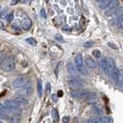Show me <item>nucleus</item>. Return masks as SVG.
<instances>
[{
    "mask_svg": "<svg viewBox=\"0 0 123 123\" xmlns=\"http://www.w3.org/2000/svg\"><path fill=\"white\" fill-rule=\"evenodd\" d=\"M95 1H96V2H100V3H101V2H102L103 1H105V0H95Z\"/></svg>",
    "mask_w": 123,
    "mask_h": 123,
    "instance_id": "nucleus-41",
    "label": "nucleus"
},
{
    "mask_svg": "<svg viewBox=\"0 0 123 123\" xmlns=\"http://www.w3.org/2000/svg\"><path fill=\"white\" fill-rule=\"evenodd\" d=\"M4 105L10 109H16L21 105V103L16 99H6L4 101Z\"/></svg>",
    "mask_w": 123,
    "mask_h": 123,
    "instance_id": "nucleus-4",
    "label": "nucleus"
},
{
    "mask_svg": "<svg viewBox=\"0 0 123 123\" xmlns=\"http://www.w3.org/2000/svg\"><path fill=\"white\" fill-rule=\"evenodd\" d=\"M102 66L105 74H109V67H108V60L106 58H103L102 59Z\"/></svg>",
    "mask_w": 123,
    "mask_h": 123,
    "instance_id": "nucleus-14",
    "label": "nucleus"
},
{
    "mask_svg": "<svg viewBox=\"0 0 123 123\" xmlns=\"http://www.w3.org/2000/svg\"><path fill=\"white\" fill-rule=\"evenodd\" d=\"M9 108H7L5 105H2V104H0V111H3V112H6V111H9Z\"/></svg>",
    "mask_w": 123,
    "mask_h": 123,
    "instance_id": "nucleus-27",
    "label": "nucleus"
},
{
    "mask_svg": "<svg viewBox=\"0 0 123 123\" xmlns=\"http://www.w3.org/2000/svg\"><path fill=\"white\" fill-rule=\"evenodd\" d=\"M87 123H102V122L97 120V119L94 118V119H90V120H88L87 122Z\"/></svg>",
    "mask_w": 123,
    "mask_h": 123,
    "instance_id": "nucleus-34",
    "label": "nucleus"
},
{
    "mask_svg": "<svg viewBox=\"0 0 123 123\" xmlns=\"http://www.w3.org/2000/svg\"><path fill=\"white\" fill-rule=\"evenodd\" d=\"M95 113L98 114V115H100V114L103 113L102 109H101V108H99V107H95Z\"/></svg>",
    "mask_w": 123,
    "mask_h": 123,
    "instance_id": "nucleus-28",
    "label": "nucleus"
},
{
    "mask_svg": "<svg viewBox=\"0 0 123 123\" xmlns=\"http://www.w3.org/2000/svg\"><path fill=\"white\" fill-rule=\"evenodd\" d=\"M92 55H94V57L98 59V58L101 57L102 53H101V51H100V50H98V49H95V50H93V51H92Z\"/></svg>",
    "mask_w": 123,
    "mask_h": 123,
    "instance_id": "nucleus-22",
    "label": "nucleus"
},
{
    "mask_svg": "<svg viewBox=\"0 0 123 123\" xmlns=\"http://www.w3.org/2000/svg\"><path fill=\"white\" fill-rule=\"evenodd\" d=\"M123 14V7H118L116 9H109L105 12V15L108 16H120Z\"/></svg>",
    "mask_w": 123,
    "mask_h": 123,
    "instance_id": "nucleus-5",
    "label": "nucleus"
},
{
    "mask_svg": "<svg viewBox=\"0 0 123 123\" xmlns=\"http://www.w3.org/2000/svg\"><path fill=\"white\" fill-rule=\"evenodd\" d=\"M49 1V0H45V2H48Z\"/></svg>",
    "mask_w": 123,
    "mask_h": 123,
    "instance_id": "nucleus-43",
    "label": "nucleus"
},
{
    "mask_svg": "<svg viewBox=\"0 0 123 123\" xmlns=\"http://www.w3.org/2000/svg\"><path fill=\"white\" fill-rule=\"evenodd\" d=\"M40 14H41V16L43 17V18H46V14H45V11L44 9H41L40 11Z\"/></svg>",
    "mask_w": 123,
    "mask_h": 123,
    "instance_id": "nucleus-35",
    "label": "nucleus"
},
{
    "mask_svg": "<svg viewBox=\"0 0 123 123\" xmlns=\"http://www.w3.org/2000/svg\"><path fill=\"white\" fill-rule=\"evenodd\" d=\"M118 5H119L118 0H111V2L109 3V6H108V8H109V9H115V7H117Z\"/></svg>",
    "mask_w": 123,
    "mask_h": 123,
    "instance_id": "nucleus-16",
    "label": "nucleus"
},
{
    "mask_svg": "<svg viewBox=\"0 0 123 123\" xmlns=\"http://www.w3.org/2000/svg\"><path fill=\"white\" fill-rule=\"evenodd\" d=\"M118 81L121 83L123 82V70L119 71V76H118Z\"/></svg>",
    "mask_w": 123,
    "mask_h": 123,
    "instance_id": "nucleus-29",
    "label": "nucleus"
},
{
    "mask_svg": "<svg viewBox=\"0 0 123 123\" xmlns=\"http://www.w3.org/2000/svg\"><path fill=\"white\" fill-rule=\"evenodd\" d=\"M107 60H108V67H109V73H111V72H112L113 69L115 68V62L110 57L108 58Z\"/></svg>",
    "mask_w": 123,
    "mask_h": 123,
    "instance_id": "nucleus-11",
    "label": "nucleus"
},
{
    "mask_svg": "<svg viewBox=\"0 0 123 123\" xmlns=\"http://www.w3.org/2000/svg\"><path fill=\"white\" fill-rule=\"evenodd\" d=\"M110 2H111V0H105V1H103L102 2L100 3L99 8H100L101 9H106V8H108V6H109Z\"/></svg>",
    "mask_w": 123,
    "mask_h": 123,
    "instance_id": "nucleus-18",
    "label": "nucleus"
},
{
    "mask_svg": "<svg viewBox=\"0 0 123 123\" xmlns=\"http://www.w3.org/2000/svg\"><path fill=\"white\" fill-rule=\"evenodd\" d=\"M111 76H112V79L114 80V82L115 83H117L118 81V76H119V70H118V68L115 67L113 69L112 72H111Z\"/></svg>",
    "mask_w": 123,
    "mask_h": 123,
    "instance_id": "nucleus-12",
    "label": "nucleus"
},
{
    "mask_svg": "<svg viewBox=\"0 0 123 123\" xmlns=\"http://www.w3.org/2000/svg\"><path fill=\"white\" fill-rule=\"evenodd\" d=\"M6 11L5 10V11H2V12H0V17L1 18H5L6 16Z\"/></svg>",
    "mask_w": 123,
    "mask_h": 123,
    "instance_id": "nucleus-36",
    "label": "nucleus"
},
{
    "mask_svg": "<svg viewBox=\"0 0 123 123\" xmlns=\"http://www.w3.org/2000/svg\"><path fill=\"white\" fill-rule=\"evenodd\" d=\"M52 99L53 100V102H57V101H58L57 96L55 94H52Z\"/></svg>",
    "mask_w": 123,
    "mask_h": 123,
    "instance_id": "nucleus-38",
    "label": "nucleus"
},
{
    "mask_svg": "<svg viewBox=\"0 0 123 123\" xmlns=\"http://www.w3.org/2000/svg\"><path fill=\"white\" fill-rule=\"evenodd\" d=\"M0 123H3V122H1V121H0Z\"/></svg>",
    "mask_w": 123,
    "mask_h": 123,
    "instance_id": "nucleus-44",
    "label": "nucleus"
},
{
    "mask_svg": "<svg viewBox=\"0 0 123 123\" xmlns=\"http://www.w3.org/2000/svg\"><path fill=\"white\" fill-rule=\"evenodd\" d=\"M20 120H21V115L18 114L12 115L9 119V123H19Z\"/></svg>",
    "mask_w": 123,
    "mask_h": 123,
    "instance_id": "nucleus-13",
    "label": "nucleus"
},
{
    "mask_svg": "<svg viewBox=\"0 0 123 123\" xmlns=\"http://www.w3.org/2000/svg\"><path fill=\"white\" fill-rule=\"evenodd\" d=\"M15 99H16L17 101H18L21 104H22V105H27V104H28V100H26L24 97H22V96L16 98Z\"/></svg>",
    "mask_w": 123,
    "mask_h": 123,
    "instance_id": "nucleus-21",
    "label": "nucleus"
},
{
    "mask_svg": "<svg viewBox=\"0 0 123 123\" xmlns=\"http://www.w3.org/2000/svg\"><path fill=\"white\" fill-rule=\"evenodd\" d=\"M51 91V84L47 83L46 84V94H49Z\"/></svg>",
    "mask_w": 123,
    "mask_h": 123,
    "instance_id": "nucleus-31",
    "label": "nucleus"
},
{
    "mask_svg": "<svg viewBox=\"0 0 123 123\" xmlns=\"http://www.w3.org/2000/svg\"><path fill=\"white\" fill-rule=\"evenodd\" d=\"M88 93V91L86 89H77V90H73L71 92V95L76 98H86Z\"/></svg>",
    "mask_w": 123,
    "mask_h": 123,
    "instance_id": "nucleus-3",
    "label": "nucleus"
},
{
    "mask_svg": "<svg viewBox=\"0 0 123 123\" xmlns=\"http://www.w3.org/2000/svg\"><path fill=\"white\" fill-rule=\"evenodd\" d=\"M14 19V14L13 13H10L8 15V18H7V20L9 22H11Z\"/></svg>",
    "mask_w": 123,
    "mask_h": 123,
    "instance_id": "nucleus-30",
    "label": "nucleus"
},
{
    "mask_svg": "<svg viewBox=\"0 0 123 123\" xmlns=\"http://www.w3.org/2000/svg\"><path fill=\"white\" fill-rule=\"evenodd\" d=\"M108 45H109L110 48L113 49H115V50H117V49H118V47H117V46L115 45V44L111 43V42H108Z\"/></svg>",
    "mask_w": 123,
    "mask_h": 123,
    "instance_id": "nucleus-32",
    "label": "nucleus"
},
{
    "mask_svg": "<svg viewBox=\"0 0 123 123\" xmlns=\"http://www.w3.org/2000/svg\"><path fill=\"white\" fill-rule=\"evenodd\" d=\"M15 58L13 56L6 57L2 62V68L6 72L12 71L15 68Z\"/></svg>",
    "mask_w": 123,
    "mask_h": 123,
    "instance_id": "nucleus-1",
    "label": "nucleus"
},
{
    "mask_svg": "<svg viewBox=\"0 0 123 123\" xmlns=\"http://www.w3.org/2000/svg\"><path fill=\"white\" fill-rule=\"evenodd\" d=\"M67 70H68V72L70 73L71 75H77V72H76V70H75V66H74V65H73L72 62H68L67 63Z\"/></svg>",
    "mask_w": 123,
    "mask_h": 123,
    "instance_id": "nucleus-10",
    "label": "nucleus"
},
{
    "mask_svg": "<svg viewBox=\"0 0 123 123\" xmlns=\"http://www.w3.org/2000/svg\"><path fill=\"white\" fill-rule=\"evenodd\" d=\"M75 66L77 69H80L83 68V59H82V55L81 54H78L75 58Z\"/></svg>",
    "mask_w": 123,
    "mask_h": 123,
    "instance_id": "nucleus-8",
    "label": "nucleus"
},
{
    "mask_svg": "<svg viewBox=\"0 0 123 123\" xmlns=\"http://www.w3.org/2000/svg\"><path fill=\"white\" fill-rule=\"evenodd\" d=\"M3 23H2V22H1L0 21V28H3Z\"/></svg>",
    "mask_w": 123,
    "mask_h": 123,
    "instance_id": "nucleus-40",
    "label": "nucleus"
},
{
    "mask_svg": "<svg viewBox=\"0 0 123 123\" xmlns=\"http://www.w3.org/2000/svg\"><path fill=\"white\" fill-rule=\"evenodd\" d=\"M59 97H62L63 96V92L62 90H59V92H58V95H57Z\"/></svg>",
    "mask_w": 123,
    "mask_h": 123,
    "instance_id": "nucleus-39",
    "label": "nucleus"
},
{
    "mask_svg": "<svg viewBox=\"0 0 123 123\" xmlns=\"http://www.w3.org/2000/svg\"><path fill=\"white\" fill-rule=\"evenodd\" d=\"M37 92H38V96L41 97L42 94V81L40 79L38 80V82H37Z\"/></svg>",
    "mask_w": 123,
    "mask_h": 123,
    "instance_id": "nucleus-17",
    "label": "nucleus"
},
{
    "mask_svg": "<svg viewBox=\"0 0 123 123\" xmlns=\"http://www.w3.org/2000/svg\"><path fill=\"white\" fill-rule=\"evenodd\" d=\"M29 83V80L25 76H19L12 82V86L15 88H19L25 87Z\"/></svg>",
    "mask_w": 123,
    "mask_h": 123,
    "instance_id": "nucleus-2",
    "label": "nucleus"
},
{
    "mask_svg": "<svg viewBox=\"0 0 123 123\" xmlns=\"http://www.w3.org/2000/svg\"><path fill=\"white\" fill-rule=\"evenodd\" d=\"M55 39H56L57 41H59V42H64L63 37L62 36V35H60V34H57V35H55Z\"/></svg>",
    "mask_w": 123,
    "mask_h": 123,
    "instance_id": "nucleus-23",
    "label": "nucleus"
},
{
    "mask_svg": "<svg viewBox=\"0 0 123 123\" xmlns=\"http://www.w3.org/2000/svg\"><path fill=\"white\" fill-rule=\"evenodd\" d=\"M0 118L1 119H9L8 115L4 113L3 111H0Z\"/></svg>",
    "mask_w": 123,
    "mask_h": 123,
    "instance_id": "nucleus-25",
    "label": "nucleus"
},
{
    "mask_svg": "<svg viewBox=\"0 0 123 123\" xmlns=\"http://www.w3.org/2000/svg\"><path fill=\"white\" fill-rule=\"evenodd\" d=\"M94 45V42L92 41H88V42H86V43L84 44V47L86 48H89V47H92V45Z\"/></svg>",
    "mask_w": 123,
    "mask_h": 123,
    "instance_id": "nucleus-24",
    "label": "nucleus"
},
{
    "mask_svg": "<svg viewBox=\"0 0 123 123\" xmlns=\"http://www.w3.org/2000/svg\"><path fill=\"white\" fill-rule=\"evenodd\" d=\"M86 63L87 66L88 68H95L97 67V63H96V62L91 57L86 58Z\"/></svg>",
    "mask_w": 123,
    "mask_h": 123,
    "instance_id": "nucleus-9",
    "label": "nucleus"
},
{
    "mask_svg": "<svg viewBox=\"0 0 123 123\" xmlns=\"http://www.w3.org/2000/svg\"><path fill=\"white\" fill-rule=\"evenodd\" d=\"M32 0H25V2H32Z\"/></svg>",
    "mask_w": 123,
    "mask_h": 123,
    "instance_id": "nucleus-42",
    "label": "nucleus"
},
{
    "mask_svg": "<svg viewBox=\"0 0 123 123\" xmlns=\"http://www.w3.org/2000/svg\"><path fill=\"white\" fill-rule=\"evenodd\" d=\"M21 0H12V1L10 3V5L11 6H14V5H16V4L18 2H20Z\"/></svg>",
    "mask_w": 123,
    "mask_h": 123,
    "instance_id": "nucleus-37",
    "label": "nucleus"
},
{
    "mask_svg": "<svg viewBox=\"0 0 123 123\" xmlns=\"http://www.w3.org/2000/svg\"><path fill=\"white\" fill-rule=\"evenodd\" d=\"M69 121H70V118H69V116H64L62 118V122L64 123H68Z\"/></svg>",
    "mask_w": 123,
    "mask_h": 123,
    "instance_id": "nucleus-33",
    "label": "nucleus"
},
{
    "mask_svg": "<svg viewBox=\"0 0 123 123\" xmlns=\"http://www.w3.org/2000/svg\"><path fill=\"white\" fill-rule=\"evenodd\" d=\"M32 26V21L30 19H26L22 23V29L24 30H29Z\"/></svg>",
    "mask_w": 123,
    "mask_h": 123,
    "instance_id": "nucleus-15",
    "label": "nucleus"
},
{
    "mask_svg": "<svg viewBox=\"0 0 123 123\" xmlns=\"http://www.w3.org/2000/svg\"><path fill=\"white\" fill-rule=\"evenodd\" d=\"M61 65H62V62H59V63H58L57 65L55 66V75L56 76L59 75V68L61 67Z\"/></svg>",
    "mask_w": 123,
    "mask_h": 123,
    "instance_id": "nucleus-26",
    "label": "nucleus"
},
{
    "mask_svg": "<svg viewBox=\"0 0 123 123\" xmlns=\"http://www.w3.org/2000/svg\"><path fill=\"white\" fill-rule=\"evenodd\" d=\"M33 93V88L32 87H25L17 92V94L22 97H28Z\"/></svg>",
    "mask_w": 123,
    "mask_h": 123,
    "instance_id": "nucleus-6",
    "label": "nucleus"
},
{
    "mask_svg": "<svg viewBox=\"0 0 123 123\" xmlns=\"http://www.w3.org/2000/svg\"><path fill=\"white\" fill-rule=\"evenodd\" d=\"M52 116L54 120H59V112L56 109H53L52 111Z\"/></svg>",
    "mask_w": 123,
    "mask_h": 123,
    "instance_id": "nucleus-20",
    "label": "nucleus"
},
{
    "mask_svg": "<svg viewBox=\"0 0 123 123\" xmlns=\"http://www.w3.org/2000/svg\"><path fill=\"white\" fill-rule=\"evenodd\" d=\"M26 42L28 44H29V45H33V46H35V45H37V41L34 38H26Z\"/></svg>",
    "mask_w": 123,
    "mask_h": 123,
    "instance_id": "nucleus-19",
    "label": "nucleus"
},
{
    "mask_svg": "<svg viewBox=\"0 0 123 123\" xmlns=\"http://www.w3.org/2000/svg\"><path fill=\"white\" fill-rule=\"evenodd\" d=\"M68 84L71 88H75H75H79L82 87V86H83L81 81H79V79H75V78L68 79Z\"/></svg>",
    "mask_w": 123,
    "mask_h": 123,
    "instance_id": "nucleus-7",
    "label": "nucleus"
}]
</instances>
